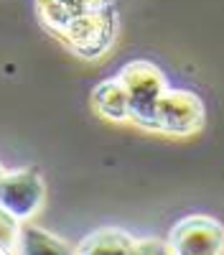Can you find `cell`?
I'll use <instances>...</instances> for the list:
<instances>
[{
	"label": "cell",
	"instance_id": "cell-2",
	"mask_svg": "<svg viewBox=\"0 0 224 255\" xmlns=\"http://www.w3.org/2000/svg\"><path fill=\"white\" fill-rule=\"evenodd\" d=\"M128 90L130 100V123H135L140 130L153 133L155 128V110L163 92L168 90V82L163 72L150 61H128L125 67L117 72Z\"/></svg>",
	"mask_w": 224,
	"mask_h": 255
},
{
	"label": "cell",
	"instance_id": "cell-5",
	"mask_svg": "<svg viewBox=\"0 0 224 255\" xmlns=\"http://www.w3.org/2000/svg\"><path fill=\"white\" fill-rule=\"evenodd\" d=\"M171 255H222L224 225L209 215H189L168 232Z\"/></svg>",
	"mask_w": 224,
	"mask_h": 255
},
{
	"label": "cell",
	"instance_id": "cell-3",
	"mask_svg": "<svg viewBox=\"0 0 224 255\" xmlns=\"http://www.w3.org/2000/svg\"><path fill=\"white\" fill-rule=\"evenodd\" d=\"M204 120H207V110H204L199 95L168 87L158 102L153 133L171 138H191L204 128Z\"/></svg>",
	"mask_w": 224,
	"mask_h": 255
},
{
	"label": "cell",
	"instance_id": "cell-10",
	"mask_svg": "<svg viewBox=\"0 0 224 255\" xmlns=\"http://www.w3.org/2000/svg\"><path fill=\"white\" fill-rule=\"evenodd\" d=\"M138 253H171L168 240L158 243V240H138Z\"/></svg>",
	"mask_w": 224,
	"mask_h": 255
},
{
	"label": "cell",
	"instance_id": "cell-8",
	"mask_svg": "<svg viewBox=\"0 0 224 255\" xmlns=\"http://www.w3.org/2000/svg\"><path fill=\"white\" fill-rule=\"evenodd\" d=\"M18 253H23V255H69V253H76V248L67 245L61 238L51 235V232H46L44 227L23 222Z\"/></svg>",
	"mask_w": 224,
	"mask_h": 255
},
{
	"label": "cell",
	"instance_id": "cell-9",
	"mask_svg": "<svg viewBox=\"0 0 224 255\" xmlns=\"http://www.w3.org/2000/svg\"><path fill=\"white\" fill-rule=\"evenodd\" d=\"M0 227H3V243H0V253H18V243H20V230H23V222L18 217L3 212L0 215Z\"/></svg>",
	"mask_w": 224,
	"mask_h": 255
},
{
	"label": "cell",
	"instance_id": "cell-6",
	"mask_svg": "<svg viewBox=\"0 0 224 255\" xmlns=\"http://www.w3.org/2000/svg\"><path fill=\"white\" fill-rule=\"evenodd\" d=\"M92 108L107 123H130V100L120 77L102 79L92 90Z\"/></svg>",
	"mask_w": 224,
	"mask_h": 255
},
{
	"label": "cell",
	"instance_id": "cell-1",
	"mask_svg": "<svg viewBox=\"0 0 224 255\" xmlns=\"http://www.w3.org/2000/svg\"><path fill=\"white\" fill-rule=\"evenodd\" d=\"M41 28L81 61H99L117 41V0H33Z\"/></svg>",
	"mask_w": 224,
	"mask_h": 255
},
{
	"label": "cell",
	"instance_id": "cell-4",
	"mask_svg": "<svg viewBox=\"0 0 224 255\" xmlns=\"http://www.w3.org/2000/svg\"><path fill=\"white\" fill-rule=\"evenodd\" d=\"M46 199V184L33 168H3L0 176V207L8 215L28 222L36 217Z\"/></svg>",
	"mask_w": 224,
	"mask_h": 255
},
{
	"label": "cell",
	"instance_id": "cell-7",
	"mask_svg": "<svg viewBox=\"0 0 224 255\" xmlns=\"http://www.w3.org/2000/svg\"><path fill=\"white\" fill-rule=\"evenodd\" d=\"M76 253L81 255H135L138 253V240L133 235H128L120 227H99L94 232L81 240V245L76 248Z\"/></svg>",
	"mask_w": 224,
	"mask_h": 255
}]
</instances>
